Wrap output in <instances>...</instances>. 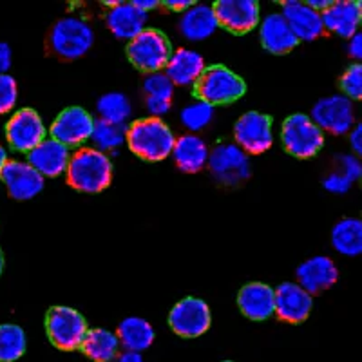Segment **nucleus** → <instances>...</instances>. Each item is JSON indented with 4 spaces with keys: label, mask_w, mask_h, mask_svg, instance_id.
<instances>
[{
    "label": "nucleus",
    "mask_w": 362,
    "mask_h": 362,
    "mask_svg": "<svg viewBox=\"0 0 362 362\" xmlns=\"http://www.w3.org/2000/svg\"><path fill=\"white\" fill-rule=\"evenodd\" d=\"M112 180V163L98 148H80L69 158L67 181L80 192L96 194L107 189Z\"/></svg>",
    "instance_id": "obj_1"
},
{
    "label": "nucleus",
    "mask_w": 362,
    "mask_h": 362,
    "mask_svg": "<svg viewBox=\"0 0 362 362\" xmlns=\"http://www.w3.org/2000/svg\"><path fill=\"white\" fill-rule=\"evenodd\" d=\"M125 140L132 153L148 161L165 160L169 154H173L176 144L169 125L160 118H145L134 122L129 127Z\"/></svg>",
    "instance_id": "obj_2"
},
{
    "label": "nucleus",
    "mask_w": 362,
    "mask_h": 362,
    "mask_svg": "<svg viewBox=\"0 0 362 362\" xmlns=\"http://www.w3.org/2000/svg\"><path fill=\"white\" fill-rule=\"evenodd\" d=\"M247 86L238 74L226 69L225 66H210L203 69L196 80V95L205 103L225 105L239 100L245 95Z\"/></svg>",
    "instance_id": "obj_3"
},
{
    "label": "nucleus",
    "mask_w": 362,
    "mask_h": 362,
    "mask_svg": "<svg viewBox=\"0 0 362 362\" xmlns=\"http://www.w3.org/2000/svg\"><path fill=\"white\" fill-rule=\"evenodd\" d=\"M95 44V31L78 17H66L53 25L49 45L54 54L66 60L83 57Z\"/></svg>",
    "instance_id": "obj_4"
},
{
    "label": "nucleus",
    "mask_w": 362,
    "mask_h": 362,
    "mask_svg": "<svg viewBox=\"0 0 362 362\" xmlns=\"http://www.w3.org/2000/svg\"><path fill=\"white\" fill-rule=\"evenodd\" d=\"M45 329L51 342L60 350H76L87 334L86 319L69 306H54L45 317Z\"/></svg>",
    "instance_id": "obj_5"
},
{
    "label": "nucleus",
    "mask_w": 362,
    "mask_h": 362,
    "mask_svg": "<svg viewBox=\"0 0 362 362\" xmlns=\"http://www.w3.org/2000/svg\"><path fill=\"white\" fill-rule=\"evenodd\" d=\"M129 60L138 69L147 73H158L161 67L167 66L170 58V44L163 33L156 29H145L127 45Z\"/></svg>",
    "instance_id": "obj_6"
},
{
    "label": "nucleus",
    "mask_w": 362,
    "mask_h": 362,
    "mask_svg": "<svg viewBox=\"0 0 362 362\" xmlns=\"http://www.w3.org/2000/svg\"><path fill=\"white\" fill-rule=\"evenodd\" d=\"M284 148L292 156L297 158H312L315 156L325 145V134L312 118L306 115H292L286 118L281 131Z\"/></svg>",
    "instance_id": "obj_7"
},
{
    "label": "nucleus",
    "mask_w": 362,
    "mask_h": 362,
    "mask_svg": "<svg viewBox=\"0 0 362 362\" xmlns=\"http://www.w3.org/2000/svg\"><path fill=\"white\" fill-rule=\"evenodd\" d=\"M209 167L223 185H239L250 176L247 154L232 144H223L209 154Z\"/></svg>",
    "instance_id": "obj_8"
},
{
    "label": "nucleus",
    "mask_w": 362,
    "mask_h": 362,
    "mask_svg": "<svg viewBox=\"0 0 362 362\" xmlns=\"http://www.w3.org/2000/svg\"><path fill=\"white\" fill-rule=\"evenodd\" d=\"M210 321H212V317H210L209 305L198 297H187V299L180 300L169 315L170 328L177 335L187 339L199 337L205 334L210 328Z\"/></svg>",
    "instance_id": "obj_9"
},
{
    "label": "nucleus",
    "mask_w": 362,
    "mask_h": 362,
    "mask_svg": "<svg viewBox=\"0 0 362 362\" xmlns=\"http://www.w3.org/2000/svg\"><path fill=\"white\" fill-rule=\"evenodd\" d=\"M6 138L13 151L31 153L45 140V125L33 109H21L6 125Z\"/></svg>",
    "instance_id": "obj_10"
},
{
    "label": "nucleus",
    "mask_w": 362,
    "mask_h": 362,
    "mask_svg": "<svg viewBox=\"0 0 362 362\" xmlns=\"http://www.w3.org/2000/svg\"><path fill=\"white\" fill-rule=\"evenodd\" d=\"M238 147L243 153L261 154L267 153L274 144V134H272V118L261 112L250 111L243 115L235 122L234 127Z\"/></svg>",
    "instance_id": "obj_11"
},
{
    "label": "nucleus",
    "mask_w": 362,
    "mask_h": 362,
    "mask_svg": "<svg viewBox=\"0 0 362 362\" xmlns=\"http://www.w3.org/2000/svg\"><path fill=\"white\" fill-rule=\"evenodd\" d=\"M312 122L321 131L346 134L354 127V103L342 95L319 100L312 109Z\"/></svg>",
    "instance_id": "obj_12"
},
{
    "label": "nucleus",
    "mask_w": 362,
    "mask_h": 362,
    "mask_svg": "<svg viewBox=\"0 0 362 362\" xmlns=\"http://www.w3.org/2000/svg\"><path fill=\"white\" fill-rule=\"evenodd\" d=\"M93 116L82 107H69L58 115L51 125V138L66 147H74L90 140L93 134Z\"/></svg>",
    "instance_id": "obj_13"
},
{
    "label": "nucleus",
    "mask_w": 362,
    "mask_h": 362,
    "mask_svg": "<svg viewBox=\"0 0 362 362\" xmlns=\"http://www.w3.org/2000/svg\"><path fill=\"white\" fill-rule=\"evenodd\" d=\"M212 9L218 24L232 33H247L259 22V6L254 0H219Z\"/></svg>",
    "instance_id": "obj_14"
},
{
    "label": "nucleus",
    "mask_w": 362,
    "mask_h": 362,
    "mask_svg": "<svg viewBox=\"0 0 362 362\" xmlns=\"http://www.w3.org/2000/svg\"><path fill=\"white\" fill-rule=\"evenodd\" d=\"M312 296L296 283H283L274 290V313L286 322H300L310 315Z\"/></svg>",
    "instance_id": "obj_15"
},
{
    "label": "nucleus",
    "mask_w": 362,
    "mask_h": 362,
    "mask_svg": "<svg viewBox=\"0 0 362 362\" xmlns=\"http://www.w3.org/2000/svg\"><path fill=\"white\" fill-rule=\"evenodd\" d=\"M0 180L4 181L13 198L21 202L35 198L44 189V177L31 165L22 161H8L0 173Z\"/></svg>",
    "instance_id": "obj_16"
},
{
    "label": "nucleus",
    "mask_w": 362,
    "mask_h": 362,
    "mask_svg": "<svg viewBox=\"0 0 362 362\" xmlns=\"http://www.w3.org/2000/svg\"><path fill=\"white\" fill-rule=\"evenodd\" d=\"M339 272L335 263L325 255H315L297 268V281L303 290L313 293L325 292L337 283Z\"/></svg>",
    "instance_id": "obj_17"
},
{
    "label": "nucleus",
    "mask_w": 362,
    "mask_h": 362,
    "mask_svg": "<svg viewBox=\"0 0 362 362\" xmlns=\"http://www.w3.org/2000/svg\"><path fill=\"white\" fill-rule=\"evenodd\" d=\"M28 163L40 174L42 177H57L69 165V148L58 144L53 138H45L40 145L28 153Z\"/></svg>",
    "instance_id": "obj_18"
},
{
    "label": "nucleus",
    "mask_w": 362,
    "mask_h": 362,
    "mask_svg": "<svg viewBox=\"0 0 362 362\" xmlns=\"http://www.w3.org/2000/svg\"><path fill=\"white\" fill-rule=\"evenodd\" d=\"M290 25L292 33L296 35L297 40H315L322 35L321 15L308 8L305 2H297V0H286L283 4V13H281Z\"/></svg>",
    "instance_id": "obj_19"
},
{
    "label": "nucleus",
    "mask_w": 362,
    "mask_h": 362,
    "mask_svg": "<svg viewBox=\"0 0 362 362\" xmlns=\"http://www.w3.org/2000/svg\"><path fill=\"white\" fill-rule=\"evenodd\" d=\"M361 18V2H350V0L332 2V6L321 15L322 28L339 37H354L357 33Z\"/></svg>",
    "instance_id": "obj_20"
},
{
    "label": "nucleus",
    "mask_w": 362,
    "mask_h": 362,
    "mask_svg": "<svg viewBox=\"0 0 362 362\" xmlns=\"http://www.w3.org/2000/svg\"><path fill=\"white\" fill-rule=\"evenodd\" d=\"M238 305L254 321H264L274 315V288L264 283H248L239 290Z\"/></svg>",
    "instance_id": "obj_21"
},
{
    "label": "nucleus",
    "mask_w": 362,
    "mask_h": 362,
    "mask_svg": "<svg viewBox=\"0 0 362 362\" xmlns=\"http://www.w3.org/2000/svg\"><path fill=\"white\" fill-rule=\"evenodd\" d=\"M259 37L264 49L274 54L290 53L299 44V40L292 33V29L286 24L281 13H272L261 22Z\"/></svg>",
    "instance_id": "obj_22"
},
{
    "label": "nucleus",
    "mask_w": 362,
    "mask_h": 362,
    "mask_svg": "<svg viewBox=\"0 0 362 362\" xmlns=\"http://www.w3.org/2000/svg\"><path fill=\"white\" fill-rule=\"evenodd\" d=\"M147 13L136 8L132 2H119L107 15V25L112 35L124 40H132L145 31Z\"/></svg>",
    "instance_id": "obj_23"
},
{
    "label": "nucleus",
    "mask_w": 362,
    "mask_h": 362,
    "mask_svg": "<svg viewBox=\"0 0 362 362\" xmlns=\"http://www.w3.org/2000/svg\"><path fill=\"white\" fill-rule=\"evenodd\" d=\"M209 147L196 134H185L177 138L173 148L176 165L183 173H199L209 163Z\"/></svg>",
    "instance_id": "obj_24"
},
{
    "label": "nucleus",
    "mask_w": 362,
    "mask_h": 362,
    "mask_svg": "<svg viewBox=\"0 0 362 362\" xmlns=\"http://www.w3.org/2000/svg\"><path fill=\"white\" fill-rule=\"evenodd\" d=\"M167 78L177 86H190L196 83L199 74L205 69L203 57L196 51L190 49H177L176 53L170 54L167 62Z\"/></svg>",
    "instance_id": "obj_25"
},
{
    "label": "nucleus",
    "mask_w": 362,
    "mask_h": 362,
    "mask_svg": "<svg viewBox=\"0 0 362 362\" xmlns=\"http://www.w3.org/2000/svg\"><path fill=\"white\" fill-rule=\"evenodd\" d=\"M214 9L209 6H194L187 9L180 21V31L183 37L192 42H199L209 38L218 29Z\"/></svg>",
    "instance_id": "obj_26"
},
{
    "label": "nucleus",
    "mask_w": 362,
    "mask_h": 362,
    "mask_svg": "<svg viewBox=\"0 0 362 362\" xmlns=\"http://www.w3.org/2000/svg\"><path fill=\"white\" fill-rule=\"evenodd\" d=\"M116 337H118L119 344L124 346L125 350L140 354V351L147 350L153 344L154 329L141 317H127V319L119 322Z\"/></svg>",
    "instance_id": "obj_27"
},
{
    "label": "nucleus",
    "mask_w": 362,
    "mask_h": 362,
    "mask_svg": "<svg viewBox=\"0 0 362 362\" xmlns=\"http://www.w3.org/2000/svg\"><path fill=\"white\" fill-rule=\"evenodd\" d=\"M144 90L147 98L148 112L153 116H161L165 112L170 111L173 105V95H174V83L167 78V74L163 73H153L145 80Z\"/></svg>",
    "instance_id": "obj_28"
},
{
    "label": "nucleus",
    "mask_w": 362,
    "mask_h": 362,
    "mask_svg": "<svg viewBox=\"0 0 362 362\" xmlns=\"http://www.w3.org/2000/svg\"><path fill=\"white\" fill-rule=\"evenodd\" d=\"M80 348L87 357L93 358L95 362H111L118 355L119 341L116 334H112L109 329H87Z\"/></svg>",
    "instance_id": "obj_29"
},
{
    "label": "nucleus",
    "mask_w": 362,
    "mask_h": 362,
    "mask_svg": "<svg viewBox=\"0 0 362 362\" xmlns=\"http://www.w3.org/2000/svg\"><path fill=\"white\" fill-rule=\"evenodd\" d=\"M332 243L344 255H358L362 252V223L358 219H341L332 230Z\"/></svg>",
    "instance_id": "obj_30"
},
{
    "label": "nucleus",
    "mask_w": 362,
    "mask_h": 362,
    "mask_svg": "<svg viewBox=\"0 0 362 362\" xmlns=\"http://www.w3.org/2000/svg\"><path fill=\"white\" fill-rule=\"evenodd\" d=\"M96 109H98L100 119L115 125H124L131 118L132 112L131 102L122 93H107V95H103L98 100V103H96Z\"/></svg>",
    "instance_id": "obj_31"
},
{
    "label": "nucleus",
    "mask_w": 362,
    "mask_h": 362,
    "mask_svg": "<svg viewBox=\"0 0 362 362\" xmlns=\"http://www.w3.org/2000/svg\"><path fill=\"white\" fill-rule=\"evenodd\" d=\"M25 354V334L17 325L0 326V362H13Z\"/></svg>",
    "instance_id": "obj_32"
},
{
    "label": "nucleus",
    "mask_w": 362,
    "mask_h": 362,
    "mask_svg": "<svg viewBox=\"0 0 362 362\" xmlns=\"http://www.w3.org/2000/svg\"><path fill=\"white\" fill-rule=\"evenodd\" d=\"M125 134H127V131H125L124 125L107 124V122H103V119H98V122H95L90 140L95 141V145L98 147L100 153H103V151L118 148L119 145L124 144Z\"/></svg>",
    "instance_id": "obj_33"
},
{
    "label": "nucleus",
    "mask_w": 362,
    "mask_h": 362,
    "mask_svg": "<svg viewBox=\"0 0 362 362\" xmlns=\"http://www.w3.org/2000/svg\"><path fill=\"white\" fill-rule=\"evenodd\" d=\"M212 118H214V107L210 103L202 102V100L196 103H190L181 111V122L189 131L194 132L205 129L212 122Z\"/></svg>",
    "instance_id": "obj_34"
},
{
    "label": "nucleus",
    "mask_w": 362,
    "mask_h": 362,
    "mask_svg": "<svg viewBox=\"0 0 362 362\" xmlns=\"http://www.w3.org/2000/svg\"><path fill=\"white\" fill-rule=\"evenodd\" d=\"M17 82L9 74H0V115L9 112L17 103Z\"/></svg>",
    "instance_id": "obj_35"
},
{
    "label": "nucleus",
    "mask_w": 362,
    "mask_h": 362,
    "mask_svg": "<svg viewBox=\"0 0 362 362\" xmlns=\"http://www.w3.org/2000/svg\"><path fill=\"white\" fill-rule=\"evenodd\" d=\"M341 87H342V90H344L346 98L350 96V98L361 100V96H362V67L358 66V64L351 66L350 69L342 74Z\"/></svg>",
    "instance_id": "obj_36"
},
{
    "label": "nucleus",
    "mask_w": 362,
    "mask_h": 362,
    "mask_svg": "<svg viewBox=\"0 0 362 362\" xmlns=\"http://www.w3.org/2000/svg\"><path fill=\"white\" fill-rule=\"evenodd\" d=\"M341 174H344L348 180L354 183V181H357L358 177H361L362 174V165L361 161L357 160L355 156H342L341 160Z\"/></svg>",
    "instance_id": "obj_37"
},
{
    "label": "nucleus",
    "mask_w": 362,
    "mask_h": 362,
    "mask_svg": "<svg viewBox=\"0 0 362 362\" xmlns=\"http://www.w3.org/2000/svg\"><path fill=\"white\" fill-rule=\"evenodd\" d=\"M351 187V181L341 173H335L332 176H328L325 180V189L329 190V192H335V194H342V192H348Z\"/></svg>",
    "instance_id": "obj_38"
},
{
    "label": "nucleus",
    "mask_w": 362,
    "mask_h": 362,
    "mask_svg": "<svg viewBox=\"0 0 362 362\" xmlns=\"http://www.w3.org/2000/svg\"><path fill=\"white\" fill-rule=\"evenodd\" d=\"M9 67H11V49L8 44L0 42V74H6Z\"/></svg>",
    "instance_id": "obj_39"
},
{
    "label": "nucleus",
    "mask_w": 362,
    "mask_h": 362,
    "mask_svg": "<svg viewBox=\"0 0 362 362\" xmlns=\"http://www.w3.org/2000/svg\"><path fill=\"white\" fill-rule=\"evenodd\" d=\"M348 51H350V57L351 58H361L362 57V37L358 33H355L354 37H351L350 40V47H348Z\"/></svg>",
    "instance_id": "obj_40"
},
{
    "label": "nucleus",
    "mask_w": 362,
    "mask_h": 362,
    "mask_svg": "<svg viewBox=\"0 0 362 362\" xmlns=\"http://www.w3.org/2000/svg\"><path fill=\"white\" fill-rule=\"evenodd\" d=\"M350 141H351V147H354L355 153L361 154L362 153V127L361 125H357V127L351 131Z\"/></svg>",
    "instance_id": "obj_41"
},
{
    "label": "nucleus",
    "mask_w": 362,
    "mask_h": 362,
    "mask_svg": "<svg viewBox=\"0 0 362 362\" xmlns=\"http://www.w3.org/2000/svg\"><path fill=\"white\" fill-rule=\"evenodd\" d=\"M165 6L174 9V11H187V9L192 8L194 2H190V0H167Z\"/></svg>",
    "instance_id": "obj_42"
},
{
    "label": "nucleus",
    "mask_w": 362,
    "mask_h": 362,
    "mask_svg": "<svg viewBox=\"0 0 362 362\" xmlns=\"http://www.w3.org/2000/svg\"><path fill=\"white\" fill-rule=\"evenodd\" d=\"M132 4H134L138 9H141L144 13H147V11H151V9L158 8L156 0H134Z\"/></svg>",
    "instance_id": "obj_43"
},
{
    "label": "nucleus",
    "mask_w": 362,
    "mask_h": 362,
    "mask_svg": "<svg viewBox=\"0 0 362 362\" xmlns=\"http://www.w3.org/2000/svg\"><path fill=\"white\" fill-rule=\"evenodd\" d=\"M116 362H145V361L141 358L140 354H134V351H125V354H122L118 358H116Z\"/></svg>",
    "instance_id": "obj_44"
},
{
    "label": "nucleus",
    "mask_w": 362,
    "mask_h": 362,
    "mask_svg": "<svg viewBox=\"0 0 362 362\" xmlns=\"http://www.w3.org/2000/svg\"><path fill=\"white\" fill-rule=\"evenodd\" d=\"M332 6V2L329 0H310L308 2V8H312L313 11H326V9Z\"/></svg>",
    "instance_id": "obj_45"
},
{
    "label": "nucleus",
    "mask_w": 362,
    "mask_h": 362,
    "mask_svg": "<svg viewBox=\"0 0 362 362\" xmlns=\"http://www.w3.org/2000/svg\"><path fill=\"white\" fill-rule=\"evenodd\" d=\"M6 163H8V153H6V148L0 145V173H2Z\"/></svg>",
    "instance_id": "obj_46"
},
{
    "label": "nucleus",
    "mask_w": 362,
    "mask_h": 362,
    "mask_svg": "<svg viewBox=\"0 0 362 362\" xmlns=\"http://www.w3.org/2000/svg\"><path fill=\"white\" fill-rule=\"evenodd\" d=\"M2 268H4V257H2V252H0V274H2Z\"/></svg>",
    "instance_id": "obj_47"
},
{
    "label": "nucleus",
    "mask_w": 362,
    "mask_h": 362,
    "mask_svg": "<svg viewBox=\"0 0 362 362\" xmlns=\"http://www.w3.org/2000/svg\"><path fill=\"white\" fill-rule=\"evenodd\" d=\"M226 362H232V361H226Z\"/></svg>",
    "instance_id": "obj_48"
}]
</instances>
